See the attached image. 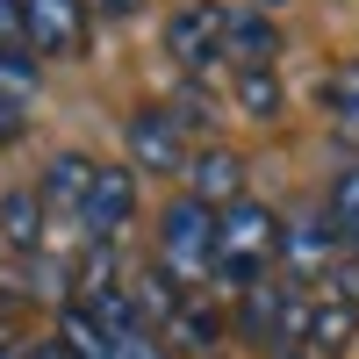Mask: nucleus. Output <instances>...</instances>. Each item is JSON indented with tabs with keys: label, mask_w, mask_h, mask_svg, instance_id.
Here are the masks:
<instances>
[{
	"label": "nucleus",
	"mask_w": 359,
	"mask_h": 359,
	"mask_svg": "<svg viewBox=\"0 0 359 359\" xmlns=\"http://www.w3.org/2000/svg\"><path fill=\"white\" fill-rule=\"evenodd\" d=\"M273 266H280V216L252 194L230 201L216 216V280L230 294H245L259 280H273Z\"/></svg>",
	"instance_id": "obj_1"
},
{
	"label": "nucleus",
	"mask_w": 359,
	"mask_h": 359,
	"mask_svg": "<svg viewBox=\"0 0 359 359\" xmlns=\"http://www.w3.org/2000/svg\"><path fill=\"white\" fill-rule=\"evenodd\" d=\"M158 266L180 287L216 280V208H201L194 194L165 201V216H158Z\"/></svg>",
	"instance_id": "obj_2"
},
{
	"label": "nucleus",
	"mask_w": 359,
	"mask_h": 359,
	"mask_svg": "<svg viewBox=\"0 0 359 359\" xmlns=\"http://www.w3.org/2000/svg\"><path fill=\"white\" fill-rule=\"evenodd\" d=\"M130 165L137 172H187V130H180V115L165 108V101H144L137 115H130Z\"/></svg>",
	"instance_id": "obj_3"
},
{
	"label": "nucleus",
	"mask_w": 359,
	"mask_h": 359,
	"mask_svg": "<svg viewBox=\"0 0 359 359\" xmlns=\"http://www.w3.org/2000/svg\"><path fill=\"white\" fill-rule=\"evenodd\" d=\"M223 22L230 8H216V0H187V8H172L165 15V50H172V65L180 72H208L223 57Z\"/></svg>",
	"instance_id": "obj_4"
},
{
	"label": "nucleus",
	"mask_w": 359,
	"mask_h": 359,
	"mask_svg": "<svg viewBox=\"0 0 359 359\" xmlns=\"http://www.w3.org/2000/svg\"><path fill=\"white\" fill-rule=\"evenodd\" d=\"M22 15H29V50L36 57H86V29H94L86 0H22Z\"/></svg>",
	"instance_id": "obj_5"
},
{
	"label": "nucleus",
	"mask_w": 359,
	"mask_h": 359,
	"mask_svg": "<svg viewBox=\"0 0 359 359\" xmlns=\"http://www.w3.org/2000/svg\"><path fill=\"white\" fill-rule=\"evenodd\" d=\"M338 230L323 223V216H294L280 223V280L294 287H309V280H331V266H338Z\"/></svg>",
	"instance_id": "obj_6"
},
{
	"label": "nucleus",
	"mask_w": 359,
	"mask_h": 359,
	"mask_svg": "<svg viewBox=\"0 0 359 359\" xmlns=\"http://www.w3.org/2000/svg\"><path fill=\"white\" fill-rule=\"evenodd\" d=\"M137 223V165H101L94 172V194L79 208V230L94 237V245H115Z\"/></svg>",
	"instance_id": "obj_7"
},
{
	"label": "nucleus",
	"mask_w": 359,
	"mask_h": 359,
	"mask_svg": "<svg viewBox=\"0 0 359 359\" xmlns=\"http://www.w3.org/2000/svg\"><path fill=\"white\" fill-rule=\"evenodd\" d=\"M180 180H187V194H194L201 208H216V216H223L230 201H245V158H237L230 144H201Z\"/></svg>",
	"instance_id": "obj_8"
},
{
	"label": "nucleus",
	"mask_w": 359,
	"mask_h": 359,
	"mask_svg": "<svg viewBox=\"0 0 359 359\" xmlns=\"http://www.w3.org/2000/svg\"><path fill=\"white\" fill-rule=\"evenodd\" d=\"M223 57L237 72H273V57H280V29L266 22L259 8H230L223 22Z\"/></svg>",
	"instance_id": "obj_9"
},
{
	"label": "nucleus",
	"mask_w": 359,
	"mask_h": 359,
	"mask_svg": "<svg viewBox=\"0 0 359 359\" xmlns=\"http://www.w3.org/2000/svg\"><path fill=\"white\" fill-rule=\"evenodd\" d=\"M94 172H101V158H86V151H57V158L43 165V180H36L43 208H50V216H72V223H79L86 194H94Z\"/></svg>",
	"instance_id": "obj_10"
},
{
	"label": "nucleus",
	"mask_w": 359,
	"mask_h": 359,
	"mask_svg": "<svg viewBox=\"0 0 359 359\" xmlns=\"http://www.w3.org/2000/svg\"><path fill=\"white\" fill-rule=\"evenodd\" d=\"M43 223H50V208H43L36 187H8L0 194V237H8V252L36 259L43 252Z\"/></svg>",
	"instance_id": "obj_11"
},
{
	"label": "nucleus",
	"mask_w": 359,
	"mask_h": 359,
	"mask_svg": "<svg viewBox=\"0 0 359 359\" xmlns=\"http://www.w3.org/2000/svg\"><path fill=\"white\" fill-rule=\"evenodd\" d=\"M216 338H223V316L208 309V302H194V294H187V302L172 309V323H165V352H187V359H208Z\"/></svg>",
	"instance_id": "obj_12"
},
{
	"label": "nucleus",
	"mask_w": 359,
	"mask_h": 359,
	"mask_svg": "<svg viewBox=\"0 0 359 359\" xmlns=\"http://www.w3.org/2000/svg\"><path fill=\"white\" fill-rule=\"evenodd\" d=\"M352 331H359V309L338 302V294L309 309V352H316V359H338V352L352 345Z\"/></svg>",
	"instance_id": "obj_13"
},
{
	"label": "nucleus",
	"mask_w": 359,
	"mask_h": 359,
	"mask_svg": "<svg viewBox=\"0 0 359 359\" xmlns=\"http://www.w3.org/2000/svg\"><path fill=\"white\" fill-rule=\"evenodd\" d=\"M57 338H65L79 359H115V352H123V345L101 331V316L86 309V302H65V309H57Z\"/></svg>",
	"instance_id": "obj_14"
},
{
	"label": "nucleus",
	"mask_w": 359,
	"mask_h": 359,
	"mask_svg": "<svg viewBox=\"0 0 359 359\" xmlns=\"http://www.w3.org/2000/svg\"><path fill=\"white\" fill-rule=\"evenodd\" d=\"M323 223L338 230V252L359 259V165H345V172L331 180V208H323Z\"/></svg>",
	"instance_id": "obj_15"
},
{
	"label": "nucleus",
	"mask_w": 359,
	"mask_h": 359,
	"mask_svg": "<svg viewBox=\"0 0 359 359\" xmlns=\"http://www.w3.org/2000/svg\"><path fill=\"white\" fill-rule=\"evenodd\" d=\"M323 115H331L345 137H359V57H345V65L323 72Z\"/></svg>",
	"instance_id": "obj_16"
},
{
	"label": "nucleus",
	"mask_w": 359,
	"mask_h": 359,
	"mask_svg": "<svg viewBox=\"0 0 359 359\" xmlns=\"http://www.w3.org/2000/svg\"><path fill=\"white\" fill-rule=\"evenodd\" d=\"M237 108H245L252 123H273V115L287 108V86H280V72H237Z\"/></svg>",
	"instance_id": "obj_17"
},
{
	"label": "nucleus",
	"mask_w": 359,
	"mask_h": 359,
	"mask_svg": "<svg viewBox=\"0 0 359 359\" xmlns=\"http://www.w3.org/2000/svg\"><path fill=\"white\" fill-rule=\"evenodd\" d=\"M36 86H43V57L36 50H0V94L8 101H36Z\"/></svg>",
	"instance_id": "obj_18"
},
{
	"label": "nucleus",
	"mask_w": 359,
	"mask_h": 359,
	"mask_svg": "<svg viewBox=\"0 0 359 359\" xmlns=\"http://www.w3.org/2000/svg\"><path fill=\"white\" fill-rule=\"evenodd\" d=\"M0 50H29V15H22V0H0Z\"/></svg>",
	"instance_id": "obj_19"
},
{
	"label": "nucleus",
	"mask_w": 359,
	"mask_h": 359,
	"mask_svg": "<svg viewBox=\"0 0 359 359\" xmlns=\"http://www.w3.org/2000/svg\"><path fill=\"white\" fill-rule=\"evenodd\" d=\"M22 130H29V108L0 94V144H22Z\"/></svg>",
	"instance_id": "obj_20"
},
{
	"label": "nucleus",
	"mask_w": 359,
	"mask_h": 359,
	"mask_svg": "<svg viewBox=\"0 0 359 359\" xmlns=\"http://www.w3.org/2000/svg\"><path fill=\"white\" fill-rule=\"evenodd\" d=\"M86 8H94L101 22H137V15H144V0H86Z\"/></svg>",
	"instance_id": "obj_21"
},
{
	"label": "nucleus",
	"mask_w": 359,
	"mask_h": 359,
	"mask_svg": "<svg viewBox=\"0 0 359 359\" xmlns=\"http://www.w3.org/2000/svg\"><path fill=\"white\" fill-rule=\"evenodd\" d=\"M29 359H79L65 338H36V352H29Z\"/></svg>",
	"instance_id": "obj_22"
},
{
	"label": "nucleus",
	"mask_w": 359,
	"mask_h": 359,
	"mask_svg": "<svg viewBox=\"0 0 359 359\" xmlns=\"http://www.w3.org/2000/svg\"><path fill=\"white\" fill-rule=\"evenodd\" d=\"M266 8H287V0H259V15H266Z\"/></svg>",
	"instance_id": "obj_23"
},
{
	"label": "nucleus",
	"mask_w": 359,
	"mask_h": 359,
	"mask_svg": "<svg viewBox=\"0 0 359 359\" xmlns=\"http://www.w3.org/2000/svg\"><path fill=\"white\" fill-rule=\"evenodd\" d=\"M0 359H15V352H8V345H0Z\"/></svg>",
	"instance_id": "obj_24"
}]
</instances>
